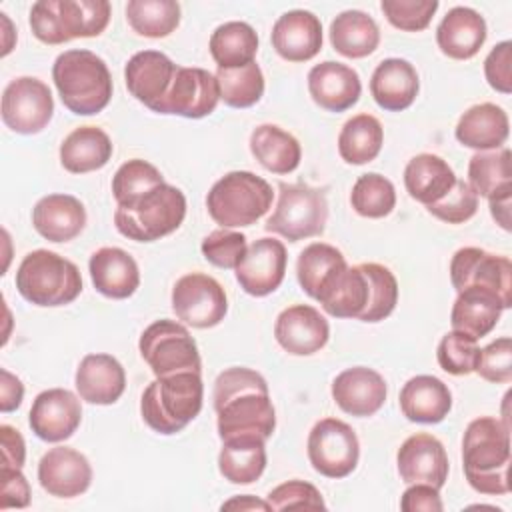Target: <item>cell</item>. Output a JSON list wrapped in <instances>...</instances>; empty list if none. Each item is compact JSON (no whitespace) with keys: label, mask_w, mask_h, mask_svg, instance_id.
Instances as JSON below:
<instances>
[{"label":"cell","mask_w":512,"mask_h":512,"mask_svg":"<svg viewBox=\"0 0 512 512\" xmlns=\"http://www.w3.org/2000/svg\"><path fill=\"white\" fill-rule=\"evenodd\" d=\"M214 410L220 440L258 436L268 440L276 428V412L266 380L250 368H228L214 382Z\"/></svg>","instance_id":"obj_1"},{"label":"cell","mask_w":512,"mask_h":512,"mask_svg":"<svg viewBox=\"0 0 512 512\" xmlns=\"http://www.w3.org/2000/svg\"><path fill=\"white\" fill-rule=\"evenodd\" d=\"M318 302L334 318L380 322L398 302V282L390 268L378 262L346 266Z\"/></svg>","instance_id":"obj_2"},{"label":"cell","mask_w":512,"mask_h":512,"mask_svg":"<svg viewBox=\"0 0 512 512\" xmlns=\"http://www.w3.org/2000/svg\"><path fill=\"white\" fill-rule=\"evenodd\" d=\"M462 462L468 484L480 494H508L510 426L492 416L472 420L462 440Z\"/></svg>","instance_id":"obj_3"},{"label":"cell","mask_w":512,"mask_h":512,"mask_svg":"<svg viewBox=\"0 0 512 512\" xmlns=\"http://www.w3.org/2000/svg\"><path fill=\"white\" fill-rule=\"evenodd\" d=\"M52 80L62 104L78 114L102 112L112 98V76L106 62L90 50H66L52 66Z\"/></svg>","instance_id":"obj_4"},{"label":"cell","mask_w":512,"mask_h":512,"mask_svg":"<svg viewBox=\"0 0 512 512\" xmlns=\"http://www.w3.org/2000/svg\"><path fill=\"white\" fill-rule=\"evenodd\" d=\"M200 372H178L150 382L140 400L144 422L160 434H176L202 410Z\"/></svg>","instance_id":"obj_5"},{"label":"cell","mask_w":512,"mask_h":512,"mask_svg":"<svg viewBox=\"0 0 512 512\" xmlns=\"http://www.w3.org/2000/svg\"><path fill=\"white\" fill-rule=\"evenodd\" d=\"M184 216L186 198L182 190L164 182L126 204H118L114 224L130 240L154 242L180 228Z\"/></svg>","instance_id":"obj_6"},{"label":"cell","mask_w":512,"mask_h":512,"mask_svg":"<svg viewBox=\"0 0 512 512\" xmlns=\"http://www.w3.org/2000/svg\"><path fill=\"white\" fill-rule=\"evenodd\" d=\"M108 22L106 0H38L30 8L32 34L44 44L100 36Z\"/></svg>","instance_id":"obj_7"},{"label":"cell","mask_w":512,"mask_h":512,"mask_svg":"<svg viewBox=\"0 0 512 512\" xmlns=\"http://www.w3.org/2000/svg\"><path fill=\"white\" fill-rule=\"evenodd\" d=\"M16 288L36 306H64L82 292V276L74 262L52 250L28 252L16 270Z\"/></svg>","instance_id":"obj_8"},{"label":"cell","mask_w":512,"mask_h":512,"mask_svg":"<svg viewBox=\"0 0 512 512\" xmlns=\"http://www.w3.org/2000/svg\"><path fill=\"white\" fill-rule=\"evenodd\" d=\"M272 186L246 170L222 176L208 192L210 218L222 228H242L260 220L272 206Z\"/></svg>","instance_id":"obj_9"},{"label":"cell","mask_w":512,"mask_h":512,"mask_svg":"<svg viewBox=\"0 0 512 512\" xmlns=\"http://www.w3.org/2000/svg\"><path fill=\"white\" fill-rule=\"evenodd\" d=\"M328 220L326 194L308 184L278 186V202L272 216L266 220V230L298 242L324 232Z\"/></svg>","instance_id":"obj_10"},{"label":"cell","mask_w":512,"mask_h":512,"mask_svg":"<svg viewBox=\"0 0 512 512\" xmlns=\"http://www.w3.org/2000/svg\"><path fill=\"white\" fill-rule=\"evenodd\" d=\"M140 356L156 378L178 372H200L198 346L186 326L176 320H156L140 336Z\"/></svg>","instance_id":"obj_11"},{"label":"cell","mask_w":512,"mask_h":512,"mask_svg":"<svg viewBox=\"0 0 512 512\" xmlns=\"http://www.w3.org/2000/svg\"><path fill=\"white\" fill-rule=\"evenodd\" d=\"M450 280L456 292L480 288L492 292L506 308L512 306V264L506 256L482 248H460L450 262Z\"/></svg>","instance_id":"obj_12"},{"label":"cell","mask_w":512,"mask_h":512,"mask_svg":"<svg viewBox=\"0 0 512 512\" xmlns=\"http://www.w3.org/2000/svg\"><path fill=\"white\" fill-rule=\"evenodd\" d=\"M360 456L356 432L338 418L318 420L308 434V460L326 478H346Z\"/></svg>","instance_id":"obj_13"},{"label":"cell","mask_w":512,"mask_h":512,"mask_svg":"<svg viewBox=\"0 0 512 512\" xmlns=\"http://www.w3.org/2000/svg\"><path fill=\"white\" fill-rule=\"evenodd\" d=\"M172 310L176 318L192 328H212L228 312V298L218 280L192 272L176 280L172 288Z\"/></svg>","instance_id":"obj_14"},{"label":"cell","mask_w":512,"mask_h":512,"mask_svg":"<svg viewBox=\"0 0 512 512\" xmlns=\"http://www.w3.org/2000/svg\"><path fill=\"white\" fill-rule=\"evenodd\" d=\"M2 122L16 134L42 132L54 114L50 88L32 76L14 78L2 92Z\"/></svg>","instance_id":"obj_15"},{"label":"cell","mask_w":512,"mask_h":512,"mask_svg":"<svg viewBox=\"0 0 512 512\" xmlns=\"http://www.w3.org/2000/svg\"><path fill=\"white\" fill-rule=\"evenodd\" d=\"M218 102L220 88L214 74L204 68L178 66L166 96L154 112L184 118H204L216 110Z\"/></svg>","instance_id":"obj_16"},{"label":"cell","mask_w":512,"mask_h":512,"mask_svg":"<svg viewBox=\"0 0 512 512\" xmlns=\"http://www.w3.org/2000/svg\"><path fill=\"white\" fill-rule=\"evenodd\" d=\"M288 264L286 248L276 238H258L234 268L240 288L250 296H268L284 280Z\"/></svg>","instance_id":"obj_17"},{"label":"cell","mask_w":512,"mask_h":512,"mask_svg":"<svg viewBox=\"0 0 512 512\" xmlns=\"http://www.w3.org/2000/svg\"><path fill=\"white\" fill-rule=\"evenodd\" d=\"M82 420V406L76 394L66 388L40 392L30 408L28 422L32 432L44 442H62L70 438Z\"/></svg>","instance_id":"obj_18"},{"label":"cell","mask_w":512,"mask_h":512,"mask_svg":"<svg viewBox=\"0 0 512 512\" xmlns=\"http://www.w3.org/2000/svg\"><path fill=\"white\" fill-rule=\"evenodd\" d=\"M400 478L406 484H430L442 488L448 478V456L442 442L426 432L406 438L396 456Z\"/></svg>","instance_id":"obj_19"},{"label":"cell","mask_w":512,"mask_h":512,"mask_svg":"<svg viewBox=\"0 0 512 512\" xmlns=\"http://www.w3.org/2000/svg\"><path fill=\"white\" fill-rule=\"evenodd\" d=\"M274 336L288 354L310 356L326 346L330 326L314 306L294 304L278 314Z\"/></svg>","instance_id":"obj_20"},{"label":"cell","mask_w":512,"mask_h":512,"mask_svg":"<svg viewBox=\"0 0 512 512\" xmlns=\"http://www.w3.org/2000/svg\"><path fill=\"white\" fill-rule=\"evenodd\" d=\"M38 480L50 496L74 498L88 490L92 482V466L78 450L56 446L40 458Z\"/></svg>","instance_id":"obj_21"},{"label":"cell","mask_w":512,"mask_h":512,"mask_svg":"<svg viewBox=\"0 0 512 512\" xmlns=\"http://www.w3.org/2000/svg\"><path fill=\"white\" fill-rule=\"evenodd\" d=\"M176 70L178 66L164 52H136L124 68L126 88L138 102H142L150 110H156V106L166 96Z\"/></svg>","instance_id":"obj_22"},{"label":"cell","mask_w":512,"mask_h":512,"mask_svg":"<svg viewBox=\"0 0 512 512\" xmlns=\"http://www.w3.org/2000/svg\"><path fill=\"white\" fill-rule=\"evenodd\" d=\"M384 378L366 366H354L340 372L332 382V398L340 410L350 416H372L386 402Z\"/></svg>","instance_id":"obj_23"},{"label":"cell","mask_w":512,"mask_h":512,"mask_svg":"<svg viewBox=\"0 0 512 512\" xmlns=\"http://www.w3.org/2000/svg\"><path fill=\"white\" fill-rule=\"evenodd\" d=\"M308 92L320 108L328 112H344L358 102L362 84L354 68L326 60L310 68Z\"/></svg>","instance_id":"obj_24"},{"label":"cell","mask_w":512,"mask_h":512,"mask_svg":"<svg viewBox=\"0 0 512 512\" xmlns=\"http://www.w3.org/2000/svg\"><path fill=\"white\" fill-rule=\"evenodd\" d=\"M272 46L288 62L312 60L322 48V24L308 10L284 12L272 26Z\"/></svg>","instance_id":"obj_25"},{"label":"cell","mask_w":512,"mask_h":512,"mask_svg":"<svg viewBox=\"0 0 512 512\" xmlns=\"http://www.w3.org/2000/svg\"><path fill=\"white\" fill-rule=\"evenodd\" d=\"M76 390L88 404H114L126 388V372L110 354H86L74 376Z\"/></svg>","instance_id":"obj_26"},{"label":"cell","mask_w":512,"mask_h":512,"mask_svg":"<svg viewBox=\"0 0 512 512\" xmlns=\"http://www.w3.org/2000/svg\"><path fill=\"white\" fill-rule=\"evenodd\" d=\"M34 230L50 242L74 240L86 226V208L72 194H48L32 208Z\"/></svg>","instance_id":"obj_27"},{"label":"cell","mask_w":512,"mask_h":512,"mask_svg":"<svg viewBox=\"0 0 512 512\" xmlns=\"http://www.w3.org/2000/svg\"><path fill=\"white\" fill-rule=\"evenodd\" d=\"M94 288L114 300H124L140 286V270L136 260L122 248L104 246L90 256L88 262Z\"/></svg>","instance_id":"obj_28"},{"label":"cell","mask_w":512,"mask_h":512,"mask_svg":"<svg viewBox=\"0 0 512 512\" xmlns=\"http://www.w3.org/2000/svg\"><path fill=\"white\" fill-rule=\"evenodd\" d=\"M418 88V72L404 58L382 60L370 78V94L374 102L390 112H400L412 106L418 96Z\"/></svg>","instance_id":"obj_29"},{"label":"cell","mask_w":512,"mask_h":512,"mask_svg":"<svg viewBox=\"0 0 512 512\" xmlns=\"http://www.w3.org/2000/svg\"><path fill=\"white\" fill-rule=\"evenodd\" d=\"M486 22L484 18L468 8L456 6L446 12L436 28V42L442 54L454 60H468L476 56L486 42Z\"/></svg>","instance_id":"obj_30"},{"label":"cell","mask_w":512,"mask_h":512,"mask_svg":"<svg viewBox=\"0 0 512 512\" xmlns=\"http://www.w3.org/2000/svg\"><path fill=\"white\" fill-rule=\"evenodd\" d=\"M454 134L466 148H474L478 152L498 150L510 134L508 114L492 102L476 104L460 116Z\"/></svg>","instance_id":"obj_31"},{"label":"cell","mask_w":512,"mask_h":512,"mask_svg":"<svg viewBox=\"0 0 512 512\" xmlns=\"http://www.w3.org/2000/svg\"><path fill=\"white\" fill-rule=\"evenodd\" d=\"M452 408L448 386L430 374L410 378L400 390V410L410 422L438 424Z\"/></svg>","instance_id":"obj_32"},{"label":"cell","mask_w":512,"mask_h":512,"mask_svg":"<svg viewBox=\"0 0 512 512\" xmlns=\"http://www.w3.org/2000/svg\"><path fill=\"white\" fill-rule=\"evenodd\" d=\"M456 174L448 162L436 154H416L404 168V186L410 198L430 206L444 198L456 184Z\"/></svg>","instance_id":"obj_33"},{"label":"cell","mask_w":512,"mask_h":512,"mask_svg":"<svg viewBox=\"0 0 512 512\" xmlns=\"http://www.w3.org/2000/svg\"><path fill=\"white\" fill-rule=\"evenodd\" d=\"M112 152V140L102 128L80 126L60 144V164L72 174H86L106 166Z\"/></svg>","instance_id":"obj_34"},{"label":"cell","mask_w":512,"mask_h":512,"mask_svg":"<svg viewBox=\"0 0 512 512\" xmlns=\"http://www.w3.org/2000/svg\"><path fill=\"white\" fill-rule=\"evenodd\" d=\"M502 310V302L492 292L480 288H464L454 300L450 324L452 330L464 332L478 340L494 330Z\"/></svg>","instance_id":"obj_35"},{"label":"cell","mask_w":512,"mask_h":512,"mask_svg":"<svg viewBox=\"0 0 512 512\" xmlns=\"http://www.w3.org/2000/svg\"><path fill=\"white\" fill-rule=\"evenodd\" d=\"M346 266L348 264L338 248L324 242H314L300 252L296 262V276L302 290L310 298L320 300Z\"/></svg>","instance_id":"obj_36"},{"label":"cell","mask_w":512,"mask_h":512,"mask_svg":"<svg viewBox=\"0 0 512 512\" xmlns=\"http://www.w3.org/2000/svg\"><path fill=\"white\" fill-rule=\"evenodd\" d=\"M258 436H236L222 440L218 454L220 474L232 484H252L266 468V446Z\"/></svg>","instance_id":"obj_37"},{"label":"cell","mask_w":512,"mask_h":512,"mask_svg":"<svg viewBox=\"0 0 512 512\" xmlns=\"http://www.w3.org/2000/svg\"><path fill=\"white\" fill-rule=\"evenodd\" d=\"M254 158L274 174H288L298 168L302 158L300 142L276 124H260L250 134Z\"/></svg>","instance_id":"obj_38"},{"label":"cell","mask_w":512,"mask_h":512,"mask_svg":"<svg viewBox=\"0 0 512 512\" xmlns=\"http://www.w3.org/2000/svg\"><path fill=\"white\" fill-rule=\"evenodd\" d=\"M330 42L346 58L370 56L380 44V30L362 10H344L330 24Z\"/></svg>","instance_id":"obj_39"},{"label":"cell","mask_w":512,"mask_h":512,"mask_svg":"<svg viewBox=\"0 0 512 512\" xmlns=\"http://www.w3.org/2000/svg\"><path fill=\"white\" fill-rule=\"evenodd\" d=\"M208 48L218 68H240L254 62L258 34L246 22H224L212 32Z\"/></svg>","instance_id":"obj_40"},{"label":"cell","mask_w":512,"mask_h":512,"mask_svg":"<svg viewBox=\"0 0 512 512\" xmlns=\"http://www.w3.org/2000/svg\"><path fill=\"white\" fill-rule=\"evenodd\" d=\"M468 184L476 196L498 198L512 194V170H510V150H486L476 152L468 162Z\"/></svg>","instance_id":"obj_41"},{"label":"cell","mask_w":512,"mask_h":512,"mask_svg":"<svg viewBox=\"0 0 512 512\" xmlns=\"http://www.w3.org/2000/svg\"><path fill=\"white\" fill-rule=\"evenodd\" d=\"M384 142V130L376 116L372 114H356L340 130L338 136V152L344 162L360 166L372 162Z\"/></svg>","instance_id":"obj_42"},{"label":"cell","mask_w":512,"mask_h":512,"mask_svg":"<svg viewBox=\"0 0 512 512\" xmlns=\"http://www.w3.org/2000/svg\"><path fill=\"white\" fill-rule=\"evenodd\" d=\"M126 20L140 36L164 38L180 24V4L174 0H130Z\"/></svg>","instance_id":"obj_43"},{"label":"cell","mask_w":512,"mask_h":512,"mask_svg":"<svg viewBox=\"0 0 512 512\" xmlns=\"http://www.w3.org/2000/svg\"><path fill=\"white\" fill-rule=\"evenodd\" d=\"M220 100L232 108H250L264 94V76L256 62L240 68H218Z\"/></svg>","instance_id":"obj_44"},{"label":"cell","mask_w":512,"mask_h":512,"mask_svg":"<svg viewBox=\"0 0 512 512\" xmlns=\"http://www.w3.org/2000/svg\"><path fill=\"white\" fill-rule=\"evenodd\" d=\"M350 204L364 218H384L396 206L394 184L376 172L362 174L352 186Z\"/></svg>","instance_id":"obj_45"},{"label":"cell","mask_w":512,"mask_h":512,"mask_svg":"<svg viewBox=\"0 0 512 512\" xmlns=\"http://www.w3.org/2000/svg\"><path fill=\"white\" fill-rule=\"evenodd\" d=\"M160 184H164V176L160 174V170L146 160L134 158L124 162L116 170L112 178V194L116 198V204H126L132 198Z\"/></svg>","instance_id":"obj_46"},{"label":"cell","mask_w":512,"mask_h":512,"mask_svg":"<svg viewBox=\"0 0 512 512\" xmlns=\"http://www.w3.org/2000/svg\"><path fill=\"white\" fill-rule=\"evenodd\" d=\"M478 352L480 348L472 336L452 330L442 336L436 350V358L444 372L454 376H466L474 372Z\"/></svg>","instance_id":"obj_47"},{"label":"cell","mask_w":512,"mask_h":512,"mask_svg":"<svg viewBox=\"0 0 512 512\" xmlns=\"http://www.w3.org/2000/svg\"><path fill=\"white\" fill-rule=\"evenodd\" d=\"M380 8L394 28L420 32L436 14L438 0H382Z\"/></svg>","instance_id":"obj_48"},{"label":"cell","mask_w":512,"mask_h":512,"mask_svg":"<svg viewBox=\"0 0 512 512\" xmlns=\"http://www.w3.org/2000/svg\"><path fill=\"white\" fill-rule=\"evenodd\" d=\"M202 256L218 268H236L246 256V236L228 228H218L202 240Z\"/></svg>","instance_id":"obj_49"},{"label":"cell","mask_w":512,"mask_h":512,"mask_svg":"<svg viewBox=\"0 0 512 512\" xmlns=\"http://www.w3.org/2000/svg\"><path fill=\"white\" fill-rule=\"evenodd\" d=\"M270 510H324L320 490L304 480H288L270 490L266 496Z\"/></svg>","instance_id":"obj_50"},{"label":"cell","mask_w":512,"mask_h":512,"mask_svg":"<svg viewBox=\"0 0 512 512\" xmlns=\"http://www.w3.org/2000/svg\"><path fill=\"white\" fill-rule=\"evenodd\" d=\"M426 210L432 216H436L438 220H442V222L462 224V222L470 220L476 214V210H478V196L470 188L468 182L456 180L452 190L444 198H440L438 202L426 206Z\"/></svg>","instance_id":"obj_51"},{"label":"cell","mask_w":512,"mask_h":512,"mask_svg":"<svg viewBox=\"0 0 512 512\" xmlns=\"http://www.w3.org/2000/svg\"><path fill=\"white\" fill-rule=\"evenodd\" d=\"M474 372L488 382L508 384L512 380V340L502 336L480 348Z\"/></svg>","instance_id":"obj_52"},{"label":"cell","mask_w":512,"mask_h":512,"mask_svg":"<svg viewBox=\"0 0 512 512\" xmlns=\"http://www.w3.org/2000/svg\"><path fill=\"white\" fill-rule=\"evenodd\" d=\"M484 76L488 84L502 94L512 92V42L496 44L484 60Z\"/></svg>","instance_id":"obj_53"},{"label":"cell","mask_w":512,"mask_h":512,"mask_svg":"<svg viewBox=\"0 0 512 512\" xmlns=\"http://www.w3.org/2000/svg\"><path fill=\"white\" fill-rule=\"evenodd\" d=\"M2 490H0V508H26L30 504V484L20 468L2 466L0 468Z\"/></svg>","instance_id":"obj_54"},{"label":"cell","mask_w":512,"mask_h":512,"mask_svg":"<svg viewBox=\"0 0 512 512\" xmlns=\"http://www.w3.org/2000/svg\"><path fill=\"white\" fill-rule=\"evenodd\" d=\"M404 512H442V500L438 488L430 484H412L400 498Z\"/></svg>","instance_id":"obj_55"},{"label":"cell","mask_w":512,"mask_h":512,"mask_svg":"<svg viewBox=\"0 0 512 512\" xmlns=\"http://www.w3.org/2000/svg\"><path fill=\"white\" fill-rule=\"evenodd\" d=\"M0 444H2V466H12V468H22L24 458H26V444L22 434L8 426H0Z\"/></svg>","instance_id":"obj_56"},{"label":"cell","mask_w":512,"mask_h":512,"mask_svg":"<svg viewBox=\"0 0 512 512\" xmlns=\"http://www.w3.org/2000/svg\"><path fill=\"white\" fill-rule=\"evenodd\" d=\"M0 410L2 412H12L22 404L24 396V386L18 376L8 372L6 368L0 370Z\"/></svg>","instance_id":"obj_57"},{"label":"cell","mask_w":512,"mask_h":512,"mask_svg":"<svg viewBox=\"0 0 512 512\" xmlns=\"http://www.w3.org/2000/svg\"><path fill=\"white\" fill-rule=\"evenodd\" d=\"M490 214L500 224V228L510 230V204H512V194H504L498 198H490Z\"/></svg>","instance_id":"obj_58"},{"label":"cell","mask_w":512,"mask_h":512,"mask_svg":"<svg viewBox=\"0 0 512 512\" xmlns=\"http://www.w3.org/2000/svg\"><path fill=\"white\" fill-rule=\"evenodd\" d=\"M222 510H262V512H268L270 506L266 500H258L250 494H244V496H234L232 500L224 502L220 506Z\"/></svg>","instance_id":"obj_59"}]
</instances>
